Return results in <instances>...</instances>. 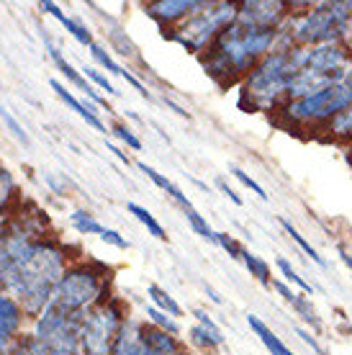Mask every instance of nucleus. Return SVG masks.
Returning <instances> with one entry per match:
<instances>
[{
  "mask_svg": "<svg viewBox=\"0 0 352 355\" xmlns=\"http://www.w3.org/2000/svg\"><path fill=\"white\" fill-rule=\"evenodd\" d=\"M165 103H168V106H170V108H173V111H175V114H177V116H183V119H188V111H185V108H183V106H177L175 101H170V98H165Z\"/></svg>",
  "mask_w": 352,
  "mask_h": 355,
  "instance_id": "8fccbe9b",
  "label": "nucleus"
},
{
  "mask_svg": "<svg viewBox=\"0 0 352 355\" xmlns=\"http://www.w3.org/2000/svg\"><path fill=\"white\" fill-rule=\"evenodd\" d=\"M126 211L134 214V219H137L139 224H144L152 237H157V240H168V232H165V227H162V224H159L157 219H155V216L144 209V206L134 204V201H132V204H126Z\"/></svg>",
  "mask_w": 352,
  "mask_h": 355,
  "instance_id": "c85d7f7f",
  "label": "nucleus"
},
{
  "mask_svg": "<svg viewBox=\"0 0 352 355\" xmlns=\"http://www.w3.org/2000/svg\"><path fill=\"white\" fill-rule=\"evenodd\" d=\"M291 60L296 64L291 101H296L344 80L347 70L352 67V49L350 44L291 46Z\"/></svg>",
  "mask_w": 352,
  "mask_h": 355,
  "instance_id": "39448f33",
  "label": "nucleus"
},
{
  "mask_svg": "<svg viewBox=\"0 0 352 355\" xmlns=\"http://www.w3.org/2000/svg\"><path fill=\"white\" fill-rule=\"evenodd\" d=\"M278 222H281L283 232H285V234H288V237H291V240L296 242V245H299V248L303 250V252H306L308 258L314 260V263H317L319 268H326V260L322 258V255H319V252H317V248H314V245H311V242H308L306 237H303V234H301V232L296 230V227H293V224L288 222V219H285V216H281V219H278Z\"/></svg>",
  "mask_w": 352,
  "mask_h": 355,
  "instance_id": "cd10ccee",
  "label": "nucleus"
},
{
  "mask_svg": "<svg viewBox=\"0 0 352 355\" xmlns=\"http://www.w3.org/2000/svg\"><path fill=\"white\" fill-rule=\"evenodd\" d=\"M90 54H93V60H96L98 67H103L106 72H111V75H118V78H123V75H126V70H123L121 64L111 57V52H108L106 46L93 44V46H90Z\"/></svg>",
  "mask_w": 352,
  "mask_h": 355,
  "instance_id": "2f4dec72",
  "label": "nucleus"
},
{
  "mask_svg": "<svg viewBox=\"0 0 352 355\" xmlns=\"http://www.w3.org/2000/svg\"><path fill=\"white\" fill-rule=\"evenodd\" d=\"M247 324H249V329H252L257 338H260V343L267 347V353H270V355H296L291 347L285 345V343H283V340L275 335L273 329H270L263 320H260V317L249 314V317H247Z\"/></svg>",
  "mask_w": 352,
  "mask_h": 355,
  "instance_id": "aec40b11",
  "label": "nucleus"
},
{
  "mask_svg": "<svg viewBox=\"0 0 352 355\" xmlns=\"http://www.w3.org/2000/svg\"><path fill=\"white\" fill-rule=\"evenodd\" d=\"M0 119H3V124L8 126V132L13 134V137H16L18 142H21V144H28V142H31V139H28V134H26V129L18 124V119L13 114H10L8 108L3 106V103H0Z\"/></svg>",
  "mask_w": 352,
  "mask_h": 355,
  "instance_id": "c9c22d12",
  "label": "nucleus"
},
{
  "mask_svg": "<svg viewBox=\"0 0 352 355\" xmlns=\"http://www.w3.org/2000/svg\"><path fill=\"white\" fill-rule=\"evenodd\" d=\"M206 291H209V296H211V302H216V304H224V299H221L219 293L213 291V288H206Z\"/></svg>",
  "mask_w": 352,
  "mask_h": 355,
  "instance_id": "3c124183",
  "label": "nucleus"
},
{
  "mask_svg": "<svg viewBox=\"0 0 352 355\" xmlns=\"http://www.w3.org/2000/svg\"><path fill=\"white\" fill-rule=\"evenodd\" d=\"M13 198H16V178L8 168L0 165V222H6V214H10Z\"/></svg>",
  "mask_w": 352,
  "mask_h": 355,
  "instance_id": "393cba45",
  "label": "nucleus"
},
{
  "mask_svg": "<svg viewBox=\"0 0 352 355\" xmlns=\"http://www.w3.org/2000/svg\"><path fill=\"white\" fill-rule=\"evenodd\" d=\"M70 224H72V230L78 232V234H98V237H100V232L106 230V227L98 222L93 214L82 211V209H78V211L70 214Z\"/></svg>",
  "mask_w": 352,
  "mask_h": 355,
  "instance_id": "c756f323",
  "label": "nucleus"
},
{
  "mask_svg": "<svg viewBox=\"0 0 352 355\" xmlns=\"http://www.w3.org/2000/svg\"><path fill=\"white\" fill-rule=\"evenodd\" d=\"M3 355H44V350L36 345V340L31 335H26V338L18 340L16 345H10Z\"/></svg>",
  "mask_w": 352,
  "mask_h": 355,
  "instance_id": "ea45409f",
  "label": "nucleus"
},
{
  "mask_svg": "<svg viewBox=\"0 0 352 355\" xmlns=\"http://www.w3.org/2000/svg\"><path fill=\"white\" fill-rule=\"evenodd\" d=\"M231 175L237 178V180H239V183H242V186H245V188H249L252 193L260 196L263 201H267V193H265V188L260 186V183H257L255 178H249V175H247V173H245V170H242V168H237V165H231Z\"/></svg>",
  "mask_w": 352,
  "mask_h": 355,
  "instance_id": "a19ab883",
  "label": "nucleus"
},
{
  "mask_svg": "<svg viewBox=\"0 0 352 355\" xmlns=\"http://www.w3.org/2000/svg\"><path fill=\"white\" fill-rule=\"evenodd\" d=\"M0 224H3V222H0Z\"/></svg>",
  "mask_w": 352,
  "mask_h": 355,
  "instance_id": "4d7b16f0",
  "label": "nucleus"
},
{
  "mask_svg": "<svg viewBox=\"0 0 352 355\" xmlns=\"http://www.w3.org/2000/svg\"><path fill=\"white\" fill-rule=\"evenodd\" d=\"M141 332H144V340L150 343L152 350H157L159 355H173L180 350V343H177L175 335H170V332H165V329L155 327V324H150V322H141Z\"/></svg>",
  "mask_w": 352,
  "mask_h": 355,
  "instance_id": "412c9836",
  "label": "nucleus"
},
{
  "mask_svg": "<svg viewBox=\"0 0 352 355\" xmlns=\"http://www.w3.org/2000/svg\"><path fill=\"white\" fill-rule=\"evenodd\" d=\"M275 42L278 28H247L234 24L198 60L219 88H231L245 80L267 54L275 52Z\"/></svg>",
  "mask_w": 352,
  "mask_h": 355,
  "instance_id": "f257e3e1",
  "label": "nucleus"
},
{
  "mask_svg": "<svg viewBox=\"0 0 352 355\" xmlns=\"http://www.w3.org/2000/svg\"><path fill=\"white\" fill-rule=\"evenodd\" d=\"M82 75L88 78L90 85H96V88L106 90V96H118V90L114 88V83L108 80V78L100 70H96V67H85V70H82Z\"/></svg>",
  "mask_w": 352,
  "mask_h": 355,
  "instance_id": "4c0bfd02",
  "label": "nucleus"
},
{
  "mask_svg": "<svg viewBox=\"0 0 352 355\" xmlns=\"http://www.w3.org/2000/svg\"><path fill=\"white\" fill-rule=\"evenodd\" d=\"M206 0H152L144 6V13L157 24L159 28H177L193 16L195 10L203 8Z\"/></svg>",
  "mask_w": 352,
  "mask_h": 355,
  "instance_id": "ddd939ff",
  "label": "nucleus"
},
{
  "mask_svg": "<svg viewBox=\"0 0 352 355\" xmlns=\"http://www.w3.org/2000/svg\"><path fill=\"white\" fill-rule=\"evenodd\" d=\"M273 288H275L278 293H281V296H283V299H285L288 304H291L293 299H296V291H293V288H291L288 284H285V281H273Z\"/></svg>",
  "mask_w": 352,
  "mask_h": 355,
  "instance_id": "49530a36",
  "label": "nucleus"
},
{
  "mask_svg": "<svg viewBox=\"0 0 352 355\" xmlns=\"http://www.w3.org/2000/svg\"><path fill=\"white\" fill-rule=\"evenodd\" d=\"M147 296H150V302H152V306L155 309H159V311H165V314H170L173 320L175 317H183V309H180V304L170 296L162 286H157V284H150L147 286Z\"/></svg>",
  "mask_w": 352,
  "mask_h": 355,
  "instance_id": "b1692460",
  "label": "nucleus"
},
{
  "mask_svg": "<svg viewBox=\"0 0 352 355\" xmlns=\"http://www.w3.org/2000/svg\"><path fill=\"white\" fill-rule=\"evenodd\" d=\"M350 49H352V36H350Z\"/></svg>",
  "mask_w": 352,
  "mask_h": 355,
  "instance_id": "6e6d98bb",
  "label": "nucleus"
},
{
  "mask_svg": "<svg viewBox=\"0 0 352 355\" xmlns=\"http://www.w3.org/2000/svg\"><path fill=\"white\" fill-rule=\"evenodd\" d=\"M111 132H114L116 139H121V142L126 144L129 150H134V152H139V150H141V139L132 132V129H129V126L123 124V121H116V124L111 126Z\"/></svg>",
  "mask_w": 352,
  "mask_h": 355,
  "instance_id": "e433bc0d",
  "label": "nucleus"
},
{
  "mask_svg": "<svg viewBox=\"0 0 352 355\" xmlns=\"http://www.w3.org/2000/svg\"><path fill=\"white\" fill-rule=\"evenodd\" d=\"M108 150L114 152V155H116V157H118V160H121V162H126V165L132 162V160H129V155H126V152H123L121 147H116V144H108Z\"/></svg>",
  "mask_w": 352,
  "mask_h": 355,
  "instance_id": "09e8293b",
  "label": "nucleus"
},
{
  "mask_svg": "<svg viewBox=\"0 0 352 355\" xmlns=\"http://www.w3.org/2000/svg\"><path fill=\"white\" fill-rule=\"evenodd\" d=\"M237 0H206L203 8L195 10L185 24H180L177 28H170V31H162V36L180 44L191 54L201 57L203 52L211 49V44L227 28L237 24Z\"/></svg>",
  "mask_w": 352,
  "mask_h": 355,
  "instance_id": "6e6552de",
  "label": "nucleus"
},
{
  "mask_svg": "<svg viewBox=\"0 0 352 355\" xmlns=\"http://www.w3.org/2000/svg\"><path fill=\"white\" fill-rule=\"evenodd\" d=\"M126 322H129L126 306L116 296L106 299L103 304H98L96 309H90L85 314L82 324H80L82 355H111Z\"/></svg>",
  "mask_w": 352,
  "mask_h": 355,
  "instance_id": "9d476101",
  "label": "nucleus"
},
{
  "mask_svg": "<svg viewBox=\"0 0 352 355\" xmlns=\"http://www.w3.org/2000/svg\"><path fill=\"white\" fill-rule=\"evenodd\" d=\"M24 322H26L24 306H21L10 293L0 291V355L21 340Z\"/></svg>",
  "mask_w": 352,
  "mask_h": 355,
  "instance_id": "4468645a",
  "label": "nucleus"
},
{
  "mask_svg": "<svg viewBox=\"0 0 352 355\" xmlns=\"http://www.w3.org/2000/svg\"><path fill=\"white\" fill-rule=\"evenodd\" d=\"M347 335H350V338H352V324H350V327H347Z\"/></svg>",
  "mask_w": 352,
  "mask_h": 355,
  "instance_id": "5fc2aeb1",
  "label": "nucleus"
},
{
  "mask_svg": "<svg viewBox=\"0 0 352 355\" xmlns=\"http://www.w3.org/2000/svg\"><path fill=\"white\" fill-rule=\"evenodd\" d=\"M137 168H139L141 173H144V175L150 178V180L155 183V186L162 188V191H165V193H168L170 198H173V201H175V204L180 206V209H183V211H188V209H193V204H191V198H188V196H185L183 191H180V188H177L168 175H162V173H157V170L152 168V165H147V162H137Z\"/></svg>",
  "mask_w": 352,
  "mask_h": 355,
  "instance_id": "6ab92c4d",
  "label": "nucleus"
},
{
  "mask_svg": "<svg viewBox=\"0 0 352 355\" xmlns=\"http://www.w3.org/2000/svg\"><path fill=\"white\" fill-rule=\"evenodd\" d=\"M100 240L106 242V245H114V248H118V250H129V245H132V242L126 240V237H123L121 232H116V230H103L100 232Z\"/></svg>",
  "mask_w": 352,
  "mask_h": 355,
  "instance_id": "79ce46f5",
  "label": "nucleus"
},
{
  "mask_svg": "<svg viewBox=\"0 0 352 355\" xmlns=\"http://www.w3.org/2000/svg\"><path fill=\"white\" fill-rule=\"evenodd\" d=\"M111 355H159L157 350H152L150 343L144 340V332H141V322L129 320L123 324L121 335L116 340Z\"/></svg>",
  "mask_w": 352,
  "mask_h": 355,
  "instance_id": "dca6fc26",
  "label": "nucleus"
},
{
  "mask_svg": "<svg viewBox=\"0 0 352 355\" xmlns=\"http://www.w3.org/2000/svg\"><path fill=\"white\" fill-rule=\"evenodd\" d=\"M291 309L296 311L314 332H322V320H319L317 309H314V304H311V296H306V293H296V299L291 302Z\"/></svg>",
  "mask_w": 352,
  "mask_h": 355,
  "instance_id": "a878e982",
  "label": "nucleus"
},
{
  "mask_svg": "<svg viewBox=\"0 0 352 355\" xmlns=\"http://www.w3.org/2000/svg\"><path fill=\"white\" fill-rule=\"evenodd\" d=\"M296 64L291 49H275L239 83V108L247 114H278L291 101Z\"/></svg>",
  "mask_w": 352,
  "mask_h": 355,
  "instance_id": "20e7f679",
  "label": "nucleus"
},
{
  "mask_svg": "<svg viewBox=\"0 0 352 355\" xmlns=\"http://www.w3.org/2000/svg\"><path fill=\"white\" fill-rule=\"evenodd\" d=\"M352 106V67L347 70L344 80L337 85H329L324 90H317L311 96L288 101L275 114V124L293 129V132H311L324 134V129L332 124V119L342 114L344 108Z\"/></svg>",
  "mask_w": 352,
  "mask_h": 355,
  "instance_id": "423d86ee",
  "label": "nucleus"
},
{
  "mask_svg": "<svg viewBox=\"0 0 352 355\" xmlns=\"http://www.w3.org/2000/svg\"><path fill=\"white\" fill-rule=\"evenodd\" d=\"M80 324H82V320L67 317V314L46 306L34 320L28 335L44 350V355H82Z\"/></svg>",
  "mask_w": 352,
  "mask_h": 355,
  "instance_id": "9b49d317",
  "label": "nucleus"
},
{
  "mask_svg": "<svg viewBox=\"0 0 352 355\" xmlns=\"http://www.w3.org/2000/svg\"><path fill=\"white\" fill-rule=\"evenodd\" d=\"M291 10V0H239L237 24L247 28H278Z\"/></svg>",
  "mask_w": 352,
  "mask_h": 355,
  "instance_id": "f8f14e48",
  "label": "nucleus"
},
{
  "mask_svg": "<svg viewBox=\"0 0 352 355\" xmlns=\"http://www.w3.org/2000/svg\"><path fill=\"white\" fill-rule=\"evenodd\" d=\"M193 317H195V322H198V324H203V327H206V329H213V332H221L219 324H216V322L211 320V314H206V311H203V309H195V311H193Z\"/></svg>",
  "mask_w": 352,
  "mask_h": 355,
  "instance_id": "c03bdc74",
  "label": "nucleus"
},
{
  "mask_svg": "<svg viewBox=\"0 0 352 355\" xmlns=\"http://www.w3.org/2000/svg\"><path fill=\"white\" fill-rule=\"evenodd\" d=\"M52 90L57 93V98H60L64 106H70L72 111L80 116V119H85V124H88V126H93V129H98V132H108L106 124H103V119H100V111H98L96 103H90V101H80V98L72 96V90L64 88L60 80H52Z\"/></svg>",
  "mask_w": 352,
  "mask_h": 355,
  "instance_id": "f3484780",
  "label": "nucleus"
},
{
  "mask_svg": "<svg viewBox=\"0 0 352 355\" xmlns=\"http://www.w3.org/2000/svg\"><path fill=\"white\" fill-rule=\"evenodd\" d=\"M216 245H219L227 255H229L231 260H242V252H245V248L239 245L231 234H227V232H216Z\"/></svg>",
  "mask_w": 352,
  "mask_h": 355,
  "instance_id": "58836bf2",
  "label": "nucleus"
},
{
  "mask_svg": "<svg viewBox=\"0 0 352 355\" xmlns=\"http://www.w3.org/2000/svg\"><path fill=\"white\" fill-rule=\"evenodd\" d=\"M173 355H193V353H188L185 347H180V350H177V353H173Z\"/></svg>",
  "mask_w": 352,
  "mask_h": 355,
  "instance_id": "603ef678",
  "label": "nucleus"
},
{
  "mask_svg": "<svg viewBox=\"0 0 352 355\" xmlns=\"http://www.w3.org/2000/svg\"><path fill=\"white\" fill-rule=\"evenodd\" d=\"M111 299V273L100 263H72L54 288L49 306L67 317L85 320L90 309Z\"/></svg>",
  "mask_w": 352,
  "mask_h": 355,
  "instance_id": "0eeeda50",
  "label": "nucleus"
},
{
  "mask_svg": "<svg viewBox=\"0 0 352 355\" xmlns=\"http://www.w3.org/2000/svg\"><path fill=\"white\" fill-rule=\"evenodd\" d=\"M340 260L347 266V270H352V252H350V250H344L342 245H340Z\"/></svg>",
  "mask_w": 352,
  "mask_h": 355,
  "instance_id": "de8ad7c7",
  "label": "nucleus"
},
{
  "mask_svg": "<svg viewBox=\"0 0 352 355\" xmlns=\"http://www.w3.org/2000/svg\"><path fill=\"white\" fill-rule=\"evenodd\" d=\"M275 266H278V270H281V275L285 278V284H288V286L293 284L296 288H301V291L306 293V296H311V293H314V286L308 284L303 275H299V270L291 266V260H288V258H278V260H275Z\"/></svg>",
  "mask_w": 352,
  "mask_h": 355,
  "instance_id": "7c9ffc66",
  "label": "nucleus"
},
{
  "mask_svg": "<svg viewBox=\"0 0 352 355\" xmlns=\"http://www.w3.org/2000/svg\"><path fill=\"white\" fill-rule=\"evenodd\" d=\"M296 332H299V338L303 340V343H306L308 347H311V350H314V353L317 355H326V350L322 345H319L317 343V338H314V335H311V332H308V329H303V327H299L296 329Z\"/></svg>",
  "mask_w": 352,
  "mask_h": 355,
  "instance_id": "37998d69",
  "label": "nucleus"
},
{
  "mask_svg": "<svg viewBox=\"0 0 352 355\" xmlns=\"http://www.w3.org/2000/svg\"><path fill=\"white\" fill-rule=\"evenodd\" d=\"M242 263H245V268L249 270V275H255V278L265 286V288H270V286H273L270 266H267V263H265V260L260 258V255H255V252L245 250V252H242Z\"/></svg>",
  "mask_w": 352,
  "mask_h": 355,
  "instance_id": "bb28decb",
  "label": "nucleus"
},
{
  "mask_svg": "<svg viewBox=\"0 0 352 355\" xmlns=\"http://www.w3.org/2000/svg\"><path fill=\"white\" fill-rule=\"evenodd\" d=\"M46 214L42 211L18 214L0 224V291L36 242L46 240Z\"/></svg>",
  "mask_w": 352,
  "mask_h": 355,
  "instance_id": "1a4fd4ad",
  "label": "nucleus"
},
{
  "mask_svg": "<svg viewBox=\"0 0 352 355\" xmlns=\"http://www.w3.org/2000/svg\"><path fill=\"white\" fill-rule=\"evenodd\" d=\"M147 322L155 324V327H159V329H165V332H170V335H175V338L180 335V324H177L170 314L155 309V306H147Z\"/></svg>",
  "mask_w": 352,
  "mask_h": 355,
  "instance_id": "72a5a7b5",
  "label": "nucleus"
},
{
  "mask_svg": "<svg viewBox=\"0 0 352 355\" xmlns=\"http://www.w3.org/2000/svg\"><path fill=\"white\" fill-rule=\"evenodd\" d=\"M46 49H49V57L54 60L57 70H60L62 75H64V80L70 83V85H75L78 90H82V93H85V96L90 98V103H96V106L106 108V114H111V111H114V108H111V103L106 101V96H100V93L96 90V85H90L88 78H85V75H82L80 70H75V67H72V64L67 62L64 57H62V52L52 44V42H49V39H46Z\"/></svg>",
  "mask_w": 352,
  "mask_h": 355,
  "instance_id": "2eb2a0df",
  "label": "nucleus"
},
{
  "mask_svg": "<svg viewBox=\"0 0 352 355\" xmlns=\"http://www.w3.org/2000/svg\"><path fill=\"white\" fill-rule=\"evenodd\" d=\"M111 46H114L118 54H123V57H139V52H137L134 42L123 34V28H118V26L111 28Z\"/></svg>",
  "mask_w": 352,
  "mask_h": 355,
  "instance_id": "f704fd0d",
  "label": "nucleus"
},
{
  "mask_svg": "<svg viewBox=\"0 0 352 355\" xmlns=\"http://www.w3.org/2000/svg\"><path fill=\"white\" fill-rule=\"evenodd\" d=\"M70 266L72 263L67 248L62 242L46 237V240L36 242L31 252L18 263L16 270L8 275L3 291L10 293L24 306L26 317L36 320L49 306L54 288L60 286L62 275L67 273Z\"/></svg>",
  "mask_w": 352,
  "mask_h": 355,
  "instance_id": "f03ea898",
  "label": "nucleus"
},
{
  "mask_svg": "<svg viewBox=\"0 0 352 355\" xmlns=\"http://www.w3.org/2000/svg\"><path fill=\"white\" fill-rule=\"evenodd\" d=\"M183 214H185V219H188V224H191V230H193L198 237L216 242V232L211 230V224L206 222V216H203V214L195 211V206L193 209H188V211H183Z\"/></svg>",
  "mask_w": 352,
  "mask_h": 355,
  "instance_id": "473e14b6",
  "label": "nucleus"
},
{
  "mask_svg": "<svg viewBox=\"0 0 352 355\" xmlns=\"http://www.w3.org/2000/svg\"><path fill=\"white\" fill-rule=\"evenodd\" d=\"M224 332H213V329H206L203 324L195 322L193 327L188 329V343L201 350V353H216L221 345H224Z\"/></svg>",
  "mask_w": 352,
  "mask_h": 355,
  "instance_id": "4be33fe9",
  "label": "nucleus"
},
{
  "mask_svg": "<svg viewBox=\"0 0 352 355\" xmlns=\"http://www.w3.org/2000/svg\"><path fill=\"white\" fill-rule=\"evenodd\" d=\"M322 137L335 144H342V147H352V106L344 108L337 119H332V124L326 126Z\"/></svg>",
  "mask_w": 352,
  "mask_h": 355,
  "instance_id": "5701e85b",
  "label": "nucleus"
},
{
  "mask_svg": "<svg viewBox=\"0 0 352 355\" xmlns=\"http://www.w3.org/2000/svg\"><path fill=\"white\" fill-rule=\"evenodd\" d=\"M350 36H352V0L293 3L291 16L278 26L275 49L350 44Z\"/></svg>",
  "mask_w": 352,
  "mask_h": 355,
  "instance_id": "7ed1b4c3",
  "label": "nucleus"
},
{
  "mask_svg": "<svg viewBox=\"0 0 352 355\" xmlns=\"http://www.w3.org/2000/svg\"><path fill=\"white\" fill-rule=\"evenodd\" d=\"M347 162L352 165V147H347Z\"/></svg>",
  "mask_w": 352,
  "mask_h": 355,
  "instance_id": "864d4df0",
  "label": "nucleus"
},
{
  "mask_svg": "<svg viewBox=\"0 0 352 355\" xmlns=\"http://www.w3.org/2000/svg\"><path fill=\"white\" fill-rule=\"evenodd\" d=\"M216 186H219V191L224 196H227V198H229L231 204H237V206H242V198H239L237 196V191H234V188L229 186V183H227V180H224V178H219V180H216Z\"/></svg>",
  "mask_w": 352,
  "mask_h": 355,
  "instance_id": "a18cd8bd",
  "label": "nucleus"
},
{
  "mask_svg": "<svg viewBox=\"0 0 352 355\" xmlns=\"http://www.w3.org/2000/svg\"><path fill=\"white\" fill-rule=\"evenodd\" d=\"M39 8L44 10V13H49V16L57 18V21L62 24V26L67 28V34H70L72 39L78 42V44L88 46V49H90L93 44H96V39H93V31H90V28L85 26V24H82V21H78V18L64 16V10H62L60 6H57V3H52V0H46V3H42Z\"/></svg>",
  "mask_w": 352,
  "mask_h": 355,
  "instance_id": "a211bd4d",
  "label": "nucleus"
}]
</instances>
